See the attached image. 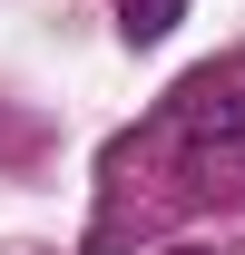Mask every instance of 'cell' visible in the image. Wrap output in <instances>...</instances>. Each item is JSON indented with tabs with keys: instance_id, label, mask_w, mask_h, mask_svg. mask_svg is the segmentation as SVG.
I'll list each match as a JSON object with an SVG mask.
<instances>
[{
	"instance_id": "1",
	"label": "cell",
	"mask_w": 245,
	"mask_h": 255,
	"mask_svg": "<svg viewBox=\"0 0 245 255\" xmlns=\"http://www.w3.org/2000/svg\"><path fill=\"white\" fill-rule=\"evenodd\" d=\"M137 147L177 157V196H245V69L186 79Z\"/></svg>"
},
{
	"instance_id": "2",
	"label": "cell",
	"mask_w": 245,
	"mask_h": 255,
	"mask_svg": "<svg viewBox=\"0 0 245 255\" xmlns=\"http://www.w3.org/2000/svg\"><path fill=\"white\" fill-rule=\"evenodd\" d=\"M118 10V30H127V49H157V39L186 20V0H108Z\"/></svg>"
},
{
	"instance_id": "3",
	"label": "cell",
	"mask_w": 245,
	"mask_h": 255,
	"mask_svg": "<svg viewBox=\"0 0 245 255\" xmlns=\"http://www.w3.org/2000/svg\"><path fill=\"white\" fill-rule=\"evenodd\" d=\"M167 255H236V246H167Z\"/></svg>"
}]
</instances>
